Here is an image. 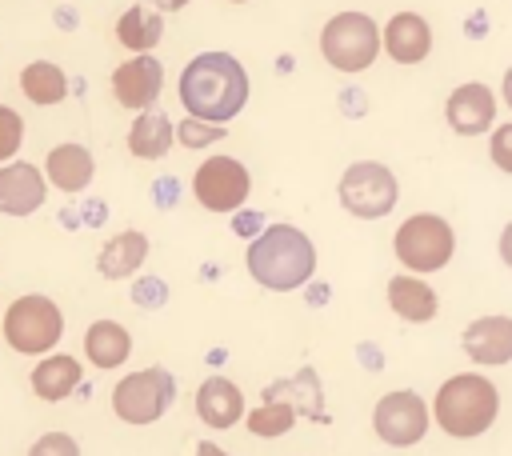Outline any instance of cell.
<instances>
[{"label":"cell","mask_w":512,"mask_h":456,"mask_svg":"<svg viewBox=\"0 0 512 456\" xmlns=\"http://www.w3.org/2000/svg\"><path fill=\"white\" fill-rule=\"evenodd\" d=\"M44 176L52 188L60 192H84L96 176V160L84 144H56L48 156H44Z\"/></svg>","instance_id":"cell-17"},{"label":"cell","mask_w":512,"mask_h":456,"mask_svg":"<svg viewBox=\"0 0 512 456\" xmlns=\"http://www.w3.org/2000/svg\"><path fill=\"white\" fill-rule=\"evenodd\" d=\"M432 416H436V428H444L452 440H472L496 424L500 392L480 372H456L436 388Z\"/></svg>","instance_id":"cell-3"},{"label":"cell","mask_w":512,"mask_h":456,"mask_svg":"<svg viewBox=\"0 0 512 456\" xmlns=\"http://www.w3.org/2000/svg\"><path fill=\"white\" fill-rule=\"evenodd\" d=\"M172 140H176L172 120H168L164 112H156V108L140 112V116L132 120V128H128V152H132L136 160H160V156L172 148Z\"/></svg>","instance_id":"cell-23"},{"label":"cell","mask_w":512,"mask_h":456,"mask_svg":"<svg viewBox=\"0 0 512 456\" xmlns=\"http://www.w3.org/2000/svg\"><path fill=\"white\" fill-rule=\"evenodd\" d=\"M296 404H288L284 396H276V392H268L264 388V404L260 408H252L244 420H248V432L252 436H260V440H276V436H284L292 424H296Z\"/></svg>","instance_id":"cell-25"},{"label":"cell","mask_w":512,"mask_h":456,"mask_svg":"<svg viewBox=\"0 0 512 456\" xmlns=\"http://www.w3.org/2000/svg\"><path fill=\"white\" fill-rule=\"evenodd\" d=\"M164 296H168V288H164L160 280H140V284L132 288V300H136L140 308H144V304H148V308H160Z\"/></svg>","instance_id":"cell-30"},{"label":"cell","mask_w":512,"mask_h":456,"mask_svg":"<svg viewBox=\"0 0 512 456\" xmlns=\"http://www.w3.org/2000/svg\"><path fill=\"white\" fill-rule=\"evenodd\" d=\"M428 420H432V412H428L424 396L412 392V388L384 392V396L376 400V408H372V428H376V436H380L384 444H392V448H412V444H420L424 432H428Z\"/></svg>","instance_id":"cell-9"},{"label":"cell","mask_w":512,"mask_h":456,"mask_svg":"<svg viewBox=\"0 0 512 456\" xmlns=\"http://www.w3.org/2000/svg\"><path fill=\"white\" fill-rule=\"evenodd\" d=\"M392 252H396V260H400L412 276L440 272V268L452 260V252H456V232H452V224H448L444 216H436V212H416V216H408V220L396 228Z\"/></svg>","instance_id":"cell-5"},{"label":"cell","mask_w":512,"mask_h":456,"mask_svg":"<svg viewBox=\"0 0 512 456\" xmlns=\"http://www.w3.org/2000/svg\"><path fill=\"white\" fill-rule=\"evenodd\" d=\"M20 144H24V120H20V112H16V108L0 104V164H4V160H12Z\"/></svg>","instance_id":"cell-27"},{"label":"cell","mask_w":512,"mask_h":456,"mask_svg":"<svg viewBox=\"0 0 512 456\" xmlns=\"http://www.w3.org/2000/svg\"><path fill=\"white\" fill-rule=\"evenodd\" d=\"M64 336V312L52 296L28 292L4 312V340L20 356H48Z\"/></svg>","instance_id":"cell-4"},{"label":"cell","mask_w":512,"mask_h":456,"mask_svg":"<svg viewBox=\"0 0 512 456\" xmlns=\"http://www.w3.org/2000/svg\"><path fill=\"white\" fill-rule=\"evenodd\" d=\"M144 260H148V236L136 232V228H128V232H116L112 240H104V248H100V256H96V272H100L104 280H124V276H132Z\"/></svg>","instance_id":"cell-20"},{"label":"cell","mask_w":512,"mask_h":456,"mask_svg":"<svg viewBox=\"0 0 512 456\" xmlns=\"http://www.w3.org/2000/svg\"><path fill=\"white\" fill-rule=\"evenodd\" d=\"M500 92H504V104L512 108V64H508V72H504V84H500Z\"/></svg>","instance_id":"cell-34"},{"label":"cell","mask_w":512,"mask_h":456,"mask_svg":"<svg viewBox=\"0 0 512 456\" xmlns=\"http://www.w3.org/2000/svg\"><path fill=\"white\" fill-rule=\"evenodd\" d=\"M336 192H340V204H344L352 216H360V220H380V216H388V212L396 208V200H400V180H396V172H392L388 164H380V160H356V164L344 168Z\"/></svg>","instance_id":"cell-8"},{"label":"cell","mask_w":512,"mask_h":456,"mask_svg":"<svg viewBox=\"0 0 512 456\" xmlns=\"http://www.w3.org/2000/svg\"><path fill=\"white\" fill-rule=\"evenodd\" d=\"M192 192L208 212H236L252 192V176L236 156H208L192 176Z\"/></svg>","instance_id":"cell-10"},{"label":"cell","mask_w":512,"mask_h":456,"mask_svg":"<svg viewBox=\"0 0 512 456\" xmlns=\"http://www.w3.org/2000/svg\"><path fill=\"white\" fill-rule=\"evenodd\" d=\"M384 40L368 12H336L320 28V56L336 72H364L380 56Z\"/></svg>","instance_id":"cell-6"},{"label":"cell","mask_w":512,"mask_h":456,"mask_svg":"<svg viewBox=\"0 0 512 456\" xmlns=\"http://www.w3.org/2000/svg\"><path fill=\"white\" fill-rule=\"evenodd\" d=\"M176 140L184 148H204V144H216L224 140V124H208V120H196V116H184L176 124Z\"/></svg>","instance_id":"cell-26"},{"label":"cell","mask_w":512,"mask_h":456,"mask_svg":"<svg viewBox=\"0 0 512 456\" xmlns=\"http://www.w3.org/2000/svg\"><path fill=\"white\" fill-rule=\"evenodd\" d=\"M160 36H164V16H160L156 8L132 4V8H124L120 20H116V40H120L128 52H136V56H148V52L160 44Z\"/></svg>","instance_id":"cell-22"},{"label":"cell","mask_w":512,"mask_h":456,"mask_svg":"<svg viewBox=\"0 0 512 456\" xmlns=\"http://www.w3.org/2000/svg\"><path fill=\"white\" fill-rule=\"evenodd\" d=\"M260 224V216H236V232H252Z\"/></svg>","instance_id":"cell-33"},{"label":"cell","mask_w":512,"mask_h":456,"mask_svg":"<svg viewBox=\"0 0 512 456\" xmlns=\"http://www.w3.org/2000/svg\"><path fill=\"white\" fill-rule=\"evenodd\" d=\"M28 380H32V392H36L40 400L56 404V400L72 396V388L84 380V368H80V360L68 356V352H48V356L32 368Z\"/></svg>","instance_id":"cell-19"},{"label":"cell","mask_w":512,"mask_h":456,"mask_svg":"<svg viewBox=\"0 0 512 456\" xmlns=\"http://www.w3.org/2000/svg\"><path fill=\"white\" fill-rule=\"evenodd\" d=\"M48 196V176L44 168L16 160L0 168V212L4 216H32Z\"/></svg>","instance_id":"cell-13"},{"label":"cell","mask_w":512,"mask_h":456,"mask_svg":"<svg viewBox=\"0 0 512 456\" xmlns=\"http://www.w3.org/2000/svg\"><path fill=\"white\" fill-rule=\"evenodd\" d=\"M196 416L208 428H232V424H240V416H248L244 392L228 376H208L196 388Z\"/></svg>","instance_id":"cell-16"},{"label":"cell","mask_w":512,"mask_h":456,"mask_svg":"<svg viewBox=\"0 0 512 456\" xmlns=\"http://www.w3.org/2000/svg\"><path fill=\"white\" fill-rule=\"evenodd\" d=\"M232 4H248V0H232Z\"/></svg>","instance_id":"cell-36"},{"label":"cell","mask_w":512,"mask_h":456,"mask_svg":"<svg viewBox=\"0 0 512 456\" xmlns=\"http://www.w3.org/2000/svg\"><path fill=\"white\" fill-rule=\"evenodd\" d=\"M444 116H448L452 132H460V136H480V132H488L492 120H496V96H492V88L480 84V80L456 84V88L448 92Z\"/></svg>","instance_id":"cell-12"},{"label":"cell","mask_w":512,"mask_h":456,"mask_svg":"<svg viewBox=\"0 0 512 456\" xmlns=\"http://www.w3.org/2000/svg\"><path fill=\"white\" fill-rule=\"evenodd\" d=\"M20 92L32 100V104H60L64 96H68V76H64V68L60 64H52V60H32V64H24V72H20Z\"/></svg>","instance_id":"cell-24"},{"label":"cell","mask_w":512,"mask_h":456,"mask_svg":"<svg viewBox=\"0 0 512 456\" xmlns=\"http://www.w3.org/2000/svg\"><path fill=\"white\" fill-rule=\"evenodd\" d=\"M388 308L400 320H408V324H428L440 312V296L432 292V284L424 276L404 272V276H392L388 280Z\"/></svg>","instance_id":"cell-18"},{"label":"cell","mask_w":512,"mask_h":456,"mask_svg":"<svg viewBox=\"0 0 512 456\" xmlns=\"http://www.w3.org/2000/svg\"><path fill=\"white\" fill-rule=\"evenodd\" d=\"M160 88H164V68H160L156 56H132V60L116 64V72H112V96H116V104L120 108H132L136 116L156 104Z\"/></svg>","instance_id":"cell-11"},{"label":"cell","mask_w":512,"mask_h":456,"mask_svg":"<svg viewBox=\"0 0 512 456\" xmlns=\"http://www.w3.org/2000/svg\"><path fill=\"white\" fill-rule=\"evenodd\" d=\"M28 456H80V444L68 432H44L32 440Z\"/></svg>","instance_id":"cell-28"},{"label":"cell","mask_w":512,"mask_h":456,"mask_svg":"<svg viewBox=\"0 0 512 456\" xmlns=\"http://www.w3.org/2000/svg\"><path fill=\"white\" fill-rule=\"evenodd\" d=\"M180 104L188 116L228 124L248 104V68L232 52H200L180 72Z\"/></svg>","instance_id":"cell-1"},{"label":"cell","mask_w":512,"mask_h":456,"mask_svg":"<svg viewBox=\"0 0 512 456\" xmlns=\"http://www.w3.org/2000/svg\"><path fill=\"white\" fill-rule=\"evenodd\" d=\"M244 264H248V276L260 288L292 292V288L312 280V272H316V244L296 224H268V228H260V236H252Z\"/></svg>","instance_id":"cell-2"},{"label":"cell","mask_w":512,"mask_h":456,"mask_svg":"<svg viewBox=\"0 0 512 456\" xmlns=\"http://www.w3.org/2000/svg\"><path fill=\"white\" fill-rule=\"evenodd\" d=\"M500 260L512 268V220L504 224V232H500Z\"/></svg>","instance_id":"cell-31"},{"label":"cell","mask_w":512,"mask_h":456,"mask_svg":"<svg viewBox=\"0 0 512 456\" xmlns=\"http://www.w3.org/2000/svg\"><path fill=\"white\" fill-rule=\"evenodd\" d=\"M196 456H228V452H224L220 444H212V440H200V444H196Z\"/></svg>","instance_id":"cell-32"},{"label":"cell","mask_w":512,"mask_h":456,"mask_svg":"<svg viewBox=\"0 0 512 456\" xmlns=\"http://www.w3.org/2000/svg\"><path fill=\"white\" fill-rule=\"evenodd\" d=\"M380 40H384V52H388L396 64H420V60L432 52V28H428V20L416 16V12H396V16L384 24Z\"/></svg>","instance_id":"cell-15"},{"label":"cell","mask_w":512,"mask_h":456,"mask_svg":"<svg viewBox=\"0 0 512 456\" xmlns=\"http://www.w3.org/2000/svg\"><path fill=\"white\" fill-rule=\"evenodd\" d=\"M464 356L484 368L512 364V316H476L464 328Z\"/></svg>","instance_id":"cell-14"},{"label":"cell","mask_w":512,"mask_h":456,"mask_svg":"<svg viewBox=\"0 0 512 456\" xmlns=\"http://www.w3.org/2000/svg\"><path fill=\"white\" fill-rule=\"evenodd\" d=\"M184 4H188V0H160V8H164V12H172V8H184Z\"/></svg>","instance_id":"cell-35"},{"label":"cell","mask_w":512,"mask_h":456,"mask_svg":"<svg viewBox=\"0 0 512 456\" xmlns=\"http://www.w3.org/2000/svg\"><path fill=\"white\" fill-rule=\"evenodd\" d=\"M488 156L500 172H512V120L508 124H496L492 140H488Z\"/></svg>","instance_id":"cell-29"},{"label":"cell","mask_w":512,"mask_h":456,"mask_svg":"<svg viewBox=\"0 0 512 456\" xmlns=\"http://www.w3.org/2000/svg\"><path fill=\"white\" fill-rule=\"evenodd\" d=\"M176 400V376L168 368H140L128 372L116 388H112V412L124 424H156Z\"/></svg>","instance_id":"cell-7"},{"label":"cell","mask_w":512,"mask_h":456,"mask_svg":"<svg viewBox=\"0 0 512 456\" xmlns=\"http://www.w3.org/2000/svg\"><path fill=\"white\" fill-rule=\"evenodd\" d=\"M84 356L96 368H120L132 356V332L120 320H92L84 332Z\"/></svg>","instance_id":"cell-21"}]
</instances>
